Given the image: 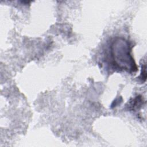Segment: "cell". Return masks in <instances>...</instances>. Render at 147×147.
<instances>
[{
	"label": "cell",
	"mask_w": 147,
	"mask_h": 147,
	"mask_svg": "<svg viewBox=\"0 0 147 147\" xmlns=\"http://www.w3.org/2000/svg\"><path fill=\"white\" fill-rule=\"evenodd\" d=\"M130 52V45L127 40L122 38L115 39L111 46V56L113 65L122 70L136 72L137 68Z\"/></svg>",
	"instance_id": "6da1fadb"
}]
</instances>
